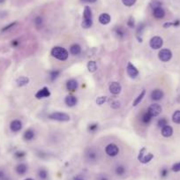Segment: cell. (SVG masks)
<instances>
[{
    "label": "cell",
    "instance_id": "obj_1",
    "mask_svg": "<svg viewBox=\"0 0 180 180\" xmlns=\"http://www.w3.org/2000/svg\"><path fill=\"white\" fill-rule=\"evenodd\" d=\"M51 55L58 59V60H61V61H65V60H66L68 58V51L62 48V47H59V46H57V47H54L52 50H51Z\"/></svg>",
    "mask_w": 180,
    "mask_h": 180
},
{
    "label": "cell",
    "instance_id": "obj_2",
    "mask_svg": "<svg viewBox=\"0 0 180 180\" xmlns=\"http://www.w3.org/2000/svg\"><path fill=\"white\" fill-rule=\"evenodd\" d=\"M83 17H84V20L81 23L82 27L83 28L91 27V26L93 24V20H92V12H91V9H90L89 6L85 7L84 13H83Z\"/></svg>",
    "mask_w": 180,
    "mask_h": 180
},
{
    "label": "cell",
    "instance_id": "obj_3",
    "mask_svg": "<svg viewBox=\"0 0 180 180\" xmlns=\"http://www.w3.org/2000/svg\"><path fill=\"white\" fill-rule=\"evenodd\" d=\"M49 117L52 120H56V121H59V122H67L70 121V118H71L69 115L63 112H53L49 116Z\"/></svg>",
    "mask_w": 180,
    "mask_h": 180
},
{
    "label": "cell",
    "instance_id": "obj_4",
    "mask_svg": "<svg viewBox=\"0 0 180 180\" xmlns=\"http://www.w3.org/2000/svg\"><path fill=\"white\" fill-rule=\"evenodd\" d=\"M158 57L162 62H168L172 57V52L169 49H163L159 51Z\"/></svg>",
    "mask_w": 180,
    "mask_h": 180
},
{
    "label": "cell",
    "instance_id": "obj_5",
    "mask_svg": "<svg viewBox=\"0 0 180 180\" xmlns=\"http://www.w3.org/2000/svg\"><path fill=\"white\" fill-rule=\"evenodd\" d=\"M163 44V41L160 36H154V37L151 38V40H150V42H149L150 47H151L152 49H154V50L161 49Z\"/></svg>",
    "mask_w": 180,
    "mask_h": 180
},
{
    "label": "cell",
    "instance_id": "obj_6",
    "mask_svg": "<svg viewBox=\"0 0 180 180\" xmlns=\"http://www.w3.org/2000/svg\"><path fill=\"white\" fill-rule=\"evenodd\" d=\"M105 152L110 156H116L119 153V149L116 144H109L105 148Z\"/></svg>",
    "mask_w": 180,
    "mask_h": 180
},
{
    "label": "cell",
    "instance_id": "obj_7",
    "mask_svg": "<svg viewBox=\"0 0 180 180\" xmlns=\"http://www.w3.org/2000/svg\"><path fill=\"white\" fill-rule=\"evenodd\" d=\"M147 111L152 117H157L162 112V107L159 104H157V103H154V104L149 106Z\"/></svg>",
    "mask_w": 180,
    "mask_h": 180
},
{
    "label": "cell",
    "instance_id": "obj_8",
    "mask_svg": "<svg viewBox=\"0 0 180 180\" xmlns=\"http://www.w3.org/2000/svg\"><path fill=\"white\" fill-rule=\"evenodd\" d=\"M126 71H127V74L131 77V78H136L138 75H139V71L138 69L132 64V63H128L127 65V68H126Z\"/></svg>",
    "mask_w": 180,
    "mask_h": 180
},
{
    "label": "cell",
    "instance_id": "obj_9",
    "mask_svg": "<svg viewBox=\"0 0 180 180\" xmlns=\"http://www.w3.org/2000/svg\"><path fill=\"white\" fill-rule=\"evenodd\" d=\"M86 157L88 161H96L98 158V153L94 148H88L86 152Z\"/></svg>",
    "mask_w": 180,
    "mask_h": 180
},
{
    "label": "cell",
    "instance_id": "obj_10",
    "mask_svg": "<svg viewBox=\"0 0 180 180\" xmlns=\"http://www.w3.org/2000/svg\"><path fill=\"white\" fill-rule=\"evenodd\" d=\"M50 96V92L48 87H43L42 89H40L39 91L36 94V97L37 99H43V98H46V97H49Z\"/></svg>",
    "mask_w": 180,
    "mask_h": 180
},
{
    "label": "cell",
    "instance_id": "obj_11",
    "mask_svg": "<svg viewBox=\"0 0 180 180\" xmlns=\"http://www.w3.org/2000/svg\"><path fill=\"white\" fill-rule=\"evenodd\" d=\"M122 90V87L118 82H112L110 85V91L113 95H118Z\"/></svg>",
    "mask_w": 180,
    "mask_h": 180
},
{
    "label": "cell",
    "instance_id": "obj_12",
    "mask_svg": "<svg viewBox=\"0 0 180 180\" xmlns=\"http://www.w3.org/2000/svg\"><path fill=\"white\" fill-rule=\"evenodd\" d=\"M10 128H11V130H12L13 133H17V132H19V131L21 130V128H22V123L20 121V120H18V119L13 120V122L11 123V125H10Z\"/></svg>",
    "mask_w": 180,
    "mask_h": 180
},
{
    "label": "cell",
    "instance_id": "obj_13",
    "mask_svg": "<svg viewBox=\"0 0 180 180\" xmlns=\"http://www.w3.org/2000/svg\"><path fill=\"white\" fill-rule=\"evenodd\" d=\"M163 97V92L160 89H155L151 93V99L154 101H159Z\"/></svg>",
    "mask_w": 180,
    "mask_h": 180
},
{
    "label": "cell",
    "instance_id": "obj_14",
    "mask_svg": "<svg viewBox=\"0 0 180 180\" xmlns=\"http://www.w3.org/2000/svg\"><path fill=\"white\" fill-rule=\"evenodd\" d=\"M77 87H78V82H77L76 80L72 79V80L67 81L66 88L69 90V91H75V90L77 89Z\"/></svg>",
    "mask_w": 180,
    "mask_h": 180
},
{
    "label": "cell",
    "instance_id": "obj_15",
    "mask_svg": "<svg viewBox=\"0 0 180 180\" xmlns=\"http://www.w3.org/2000/svg\"><path fill=\"white\" fill-rule=\"evenodd\" d=\"M65 102L67 106L69 107H73L77 103V98L73 96H67L65 99Z\"/></svg>",
    "mask_w": 180,
    "mask_h": 180
},
{
    "label": "cell",
    "instance_id": "obj_16",
    "mask_svg": "<svg viewBox=\"0 0 180 180\" xmlns=\"http://www.w3.org/2000/svg\"><path fill=\"white\" fill-rule=\"evenodd\" d=\"M172 134H173V129H172L171 126H164V127L162 128V135H163V137L168 138V137H170Z\"/></svg>",
    "mask_w": 180,
    "mask_h": 180
},
{
    "label": "cell",
    "instance_id": "obj_17",
    "mask_svg": "<svg viewBox=\"0 0 180 180\" xmlns=\"http://www.w3.org/2000/svg\"><path fill=\"white\" fill-rule=\"evenodd\" d=\"M15 170H16L17 174L22 176V175H24V174L27 171V166L25 163H20V164H18V165L16 166V169H15Z\"/></svg>",
    "mask_w": 180,
    "mask_h": 180
},
{
    "label": "cell",
    "instance_id": "obj_18",
    "mask_svg": "<svg viewBox=\"0 0 180 180\" xmlns=\"http://www.w3.org/2000/svg\"><path fill=\"white\" fill-rule=\"evenodd\" d=\"M115 33L117 35V36L120 39H123L126 36V30L123 27L119 26L115 29Z\"/></svg>",
    "mask_w": 180,
    "mask_h": 180
},
{
    "label": "cell",
    "instance_id": "obj_19",
    "mask_svg": "<svg viewBox=\"0 0 180 180\" xmlns=\"http://www.w3.org/2000/svg\"><path fill=\"white\" fill-rule=\"evenodd\" d=\"M99 21L103 25H107L110 22V16L108 13H103L99 16Z\"/></svg>",
    "mask_w": 180,
    "mask_h": 180
},
{
    "label": "cell",
    "instance_id": "obj_20",
    "mask_svg": "<svg viewBox=\"0 0 180 180\" xmlns=\"http://www.w3.org/2000/svg\"><path fill=\"white\" fill-rule=\"evenodd\" d=\"M153 14L156 19H163L165 16V11L162 7H158L154 10Z\"/></svg>",
    "mask_w": 180,
    "mask_h": 180
},
{
    "label": "cell",
    "instance_id": "obj_21",
    "mask_svg": "<svg viewBox=\"0 0 180 180\" xmlns=\"http://www.w3.org/2000/svg\"><path fill=\"white\" fill-rule=\"evenodd\" d=\"M28 82H29V79L27 77H25V76H21V77H20L16 80V83H17L18 87L26 86V85L28 84Z\"/></svg>",
    "mask_w": 180,
    "mask_h": 180
},
{
    "label": "cell",
    "instance_id": "obj_22",
    "mask_svg": "<svg viewBox=\"0 0 180 180\" xmlns=\"http://www.w3.org/2000/svg\"><path fill=\"white\" fill-rule=\"evenodd\" d=\"M23 137L26 140H32L35 138V132L32 129H28L24 133Z\"/></svg>",
    "mask_w": 180,
    "mask_h": 180
},
{
    "label": "cell",
    "instance_id": "obj_23",
    "mask_svg": "<svg viewBox=\"0 0 180 180\" xmlns=\"http://www.w3.org/2000/svg\"><path fill=\"white\" fill-rule=\"evenodd\" d=\"M37 176H38L40 180H46L48 178V177H49V173H48V171L45 169L42 168V169H39Z\"/></svg>",
    "mask_w": 180,
    "mask_h": 180
},
{
    "label": "cell",
    "instance_id": "obj_24",
    "mask_svg": "<svg viewBox=\"0 0 180 180\" xmlns=\"http://www.w3.org/2000/svg\"><path fill=\"white\" fill-rule=\"evenodd\" d=\"M152 117H153L148 113V111H146V112L143 114V116H142V117H141V120H142V122H143L144 124L147 125V124H149L150 122H151Z\"/></svg>",
    "mask_w": 180,
    "mask_h": 180
},
{
    "label": "cell",
    "instance_id": "obj_25",
    "mask_svg": "<svg viewBox=\"0 0 180 180\" xmlns=\"http://www.w3.org/2000/svg\"><path fill=\"white\" fill-rule=\"evenodd\" d=\"M81 51V48L79 44H73L71 47H70V52L73 54V55H79Z\"/></svg>",
    "mask_w": 180,
    "mask_h": 180
},
{
    "label": "cell",
    "instance_id": "obj_26",
    "mask_svg": "<svg viewBox=\"0 0 180 180\" xmlns=\"http://www.w3.org/2000/svg\"><path fill=\"white\" fill-rule=\"evenodd\" d=\"M154 158V156L152 154H147V155H144L139 161L142 163H147L151 161L152 159Z\"/></svg>",
    "mask_w": 180,
    "mask_h": 180
},
{
    "label": "cell",
    "instance_id": "obj_27",
    "mask_svg": "<svg viewBox=\"0 0 180 180\" xmlns=\"http://www.w3.org/2000/svg\"><path fill=\"white\" fill-rule=\"evenodd\" d=\"M87 69L90 73H95L97 69L96 63L95 61H89L87 63Z\"/></svg>",
    "mask_w": 180,
    "mask_h": 180
},
{
    "label": "cell",
    "instance_id": "obj_28",
    "mask_svg": "<svg viewBox=\"0 0 180 180\" xmlns=\"http://www.w3.org/2000/svg\"><path fill=\"white\" fill-rule=\"evenodd\" d=\"M115 173L117 176H123L126 173V168L123 165H118L115 169Z\"/></svg>",
    "mask_w": 180,
    "mask_h": 180
},
{
    "label": "cell",
    "instance_id": "obj_29",
    "mask_svg": "<svg viewBox=\"0 0 180 180\" xmlns=\"http://www.w3.org/2000/svg\"><path fill=\"white\" fill-rule=\"evenodd\" d=\"M60 73H61V72H60L59 70H57V69L50 71V80H51V81L55 80L60 75Z\"/></svg>",
    "mask_w": 180,
    "mask_h": 180
},
{
    "label": "cell",
    "instance_id": "obj_30",
    "mask_svg": "<svg viewBox=\"0 0 180 180\" xmlns=\"http://www.w3.org/2000/svg\"><path fill=\"white\" fill-rule=\"evenodd\" d=\"M145 95H146V90H142L141 91V93L139 95V96L135 99V101L133 102V106H137L141 101H142V99H143V97L145 96Z\"/></svg>",
    "mask_w": 180,
    "mask_h": 180
},
{
    "label": "cell",
    "instance_id": "obj_31",
    "mask_svg": "<svg viewBox=\"0 0 180 180\" xmlns=\"http://www.w3.org/2000/svg\"><path fill=\"white\" fill-rule=\"evenodd\" d=\"M172 121L175 124H180V110H177L172 115Z\"/></svg>",
    "mask_w": 180,
    "mask_h": 180
},
{
    "label": "cell",
    "instance_id": "obj_32",
    "mask_svg": "<svg viewBox=\"0 0 180 180\" xmlns=\"http://www.w3.org/2000/svg\"><path fill=\"white\" fill-rule=\"evenodd\" d=\"M150 6L153 10L158 8V7H162V3L159 1V0H152L151 3H150Z\"/></svg>",
    "mask_w": 180,
    "mask_h": 180
},
{
    "label": "cell",
    "instance_id": "obj_33",
    "mask_svg": "<svg viewBox=\"0 0 180 180\" xmlns=\"http://www.w3.org/2000/svg\"><path fill=\"white\" fill-rule=\"evenodd\" d=\"M157 126L158 127H164L166 126H168V121H167V119L164 118V117H162L158 120V122H157Z\"/></svg>",
    "mask_w": 180,
    "mask_h": 180
},
{
    "label": "cell",
    "instance_id": "obj_34",
    "mask_svg": "<svg viewBox=\"0 0 180 180\" xmlns=\"http://www.w3.org/2000/svg\"><path fill=\"white\" fill-rule=\"evenodd\" d=\"M98 129V125L94 123V124H90L88 126H87V130L89 133H96V131Z\"/></svg>",
    "mask_w": 180,
    "mask_h": 180
},
{
    "label": "cell",
    "instance_id": "obj_35",
    "mask_svg": "<svg viewBox=\"0 0 180 180\" xmlns=\"http://www.w3.org/2000/svg\"><path fill=\"white\" fill-rule=\"evenodd\" d=\"M122 2L126 6H132L135 4L136 0H122Z\"/></svg>",
    "mask_w": 180,
    "mask_h": 180
},
{
    "label": "cell",
    "instance_id": "obj_36",
    "mask_svg": "<svg viewBox=\"0 0 180 180\" xmlns=\"http://www.w3.org/2000/svg\"><path fill=\"white\" fill-rule=\"evenodd\" d=\"M107 100V97L106 96H99L97 99H96V103L98 105H103Z\"/></svg>",
    "mask_w": 180,
    "mask_h": 180
},
{
    "label": "cell",
    "instance_id": "obj_37",
    "mask_svg": "<svg viewBox=\"0 0 180 180\" xmlns=\"http://www.w3.org/2000/svg\"><path fill=\"white\" fill-rule=\"evenodd\" d=\"M35 24L37 27H40L43 26V19L41 17H36L35 20Z\"/></svg>",
    "mask_w": 180,
    "mask_h": 180
},
{
    "label": "cell",
    "instance_id": "obj_38",
    "mask_svg": "<svg viewBox=\"0 0 180 180\" xmlns=\"http://www.w3.org/2000/svg\"><path fill=\"white\" fill-rule=\"evenodd\" d=\"M16 25H17V22H13V23H11L10 25H8V26H6V27H3V28L1 29V32H5V31H7L8 29H10V28L13 27H14V26H16Z\"/></svg>",
    "mask_w": 180,
    "mask_h": 180
},
{
    "label": "cell",
    "instance_id": "obj_39",
    "mask_svg": "<svg viewBox=\"0 0 180 180\" xmlns=\"http://www.w3.org/2000/svg\"><path fill=\"white\" fill-rule=\"evenodd\" d=\"M171 170H172V171H174V172H178V171H180V162L175 163V164L172 166Z\"/></svg>",
    "mask_w": 180,
    "mask_h": 180
},
{
    "label": "cell",
    "instance_id": "obj_40",
    "mask_svg": "<svg viewBox=\"0 0 180 180\" xmlns=\"http://www.w3.org/2000/svg\"><path fill=\"white\" fill-rule=\"evenodd\" d=\"M145 28V25L144 24H141L140 26H139V27L137 28V36H141L142 35V32Z\"/></svg>",
    "mask_w": 180,
    "mask_h": 180
},
{
    "label": "cell",
    "instance_id": "obj_41",
    "mask_svg": "<svg viewBox=\"0 0 180 180\" xmlns=\"http://www.w3.org/2000/svg\"><path fill=\"white\" fill-rule=\"evenodd\" d=\"M127 25H128V27H134L135 22H134V19H133V17H130V19L128 20Z\"/></svg>",
    "mask_w": 180,
    "mask_h": 180
},
{
    "label": "cell",
    "instance_id": "obj_42",
    "mask_svg": "<svg viewBox=\"0 0 180 180\" xmlns=\"http://www.w3.org/2000/svg\"><path fill=\"white\" fill-rule=\"evenodd\" d=\"M26 156V154L24 153V152H21V151H19V152H16L15 154H14V156L16 157V158H22V157H24Z\"/></svg>",
    "mask_w": 180,
    "mask_h": 180
},
{
    "label": "cell",
    "instance_id": "obj_43",
    "mask_svg": "<svg viewBox=\"0 0 180 180\" xmlns=\"http://www.w3.org/2000/svg\"><path fill=\"white\" fill-rule=\"evenodd\" d=\"M119 107H120V103H119L118 101L113 102V103H111V108H112V109H115V110H117V109H118Z\"/></svg>",
    "mask_w": 180,
    "mask_h": 180
},
{
    "label": "cell",
    "instance_id": "obj_44",
    "mask_svg": "<svg viewBox=\"0 0 180 180\" xmlns=\"http://www.w3.org/2000/svg\"><path fill=\"white\" fill-rule=\"evenodd\" d=\"M168 170L167 169H165V168H163L162 170H161V177H166L167 176H168Z\"/></svg>",
    "mask_w": 180,
    "mask_h": 180
},
{
    "label": "cell",
    "instance_id": "obj_45",
    "mask_svg": "<svg viewBox=\"0 0 180 180\" xmlns=\"http://www.w3.org/2000/svg\"><path fill=\"white\" fill-rule=\"evenodd\" d=\"M6 177V176L5 172H4L3 170H0V180H3Z\"/></svg>",
    "mask_w": 180,
    "mask_h": 180
},
{
    "label": "cell",
    "instance_id": "obj_46",
    "mask_svg": "<svg viewBox=\"0 0 180 180\" xmlns=\"http://www.w3.org/2000/svg\"><path fill=\"white\" fill-rule=\"evenodd\" d=\"M80 1L83 3H95L97 0H80Z\"/></svg>",
    "mask_w": 180,
    "mask_h": 180
},
{
    "label": "cell",
    "instance_id": "obj_47",
    "mask_svg": "<svg viewBox=\"0 0 180 180\" xmlns=\"http://www.w3.org/2000/svg\"><path fill=\"white\" fill-rule=\"evenodd\" d=\"M171 26H173V22H167V23H165V24L163 25V27L167 28V27H171Z\"/></svg>",
    "mask_w": 180,
    "mask_h": 180
},
{
    "label": "cell",
    "instance_id": "obj_48",
    "mask_svg": "<svg viewBox=\"0 0 180 180\" xmlns=\"http://www.w3.org/2000/svg\"><path fill=\"white\" fill-rule=\"evenodd\" d=\"M18 44H19V42H18L17 40H14V41H13V43H12V45H13V47H16Z\"/></svg>",
    "mask_w": 180,
    "mask_h": 180
},
{
    "label": "cell",
    "instance_id": "obj_49",
    "mask_svg": "<svg viewBox=\"0 0 180 180\" xmlns=\"http://www.w3.org/2000/svg\"><path fill=\"white\" fill-rule=\"evenodd\" d=\"M73 180H84V179L81 177H73Z\"/></svg>",
    "mask_w": 180,
    "mask_h": 180
},
{
    "label": "cell",
    "instance_id": "obj_50",
    "mask_svg": "<svg viewBox=\"0 0 180 180\" xmlns=\"http://www.w3.org/2000/svg\"><path fill=\"white\" fill-rule=\"evenodd\" d=\"M99 180H108V178H107L106 177L103 176V177H99Z\"/></svg>",
    "mask_w": 180,
    "mask_h": 180
},
{
    "label": "cell",
    "instance_id": "obj_51",
    "mask_svg": "<svg viewBox=\"0 0 180 180\" xmlns=\"http://www.w3.org/2000/svg\"><path fill=\"white\" fill-rule=\"evenodd\" d=\"M6 1V0H0V4H2V3H4Z\"/></svg>",
    "mask_w": 180,
    "mask_h": 180
},
{
    "label": "cell",
    "instance_id": "obj_52",
    "mask_svg": "<svg viewBox=\"0 0 180 180\" xmlns=\"http://www.w3.org/2000/svg\"><path fill=\"white\" fill-rule=\"evenodd\" d=\"M3 180H10V178H8V177H6Z\"/></svg>",
    "mask_w": 180,
    "mask_h": 180
},
{
    "label": "cell",
    "instance_id": "obj_53",
    "mask_svg": "<svg viewBox=\"0 0 180 180\" xmlns=\"http://www.w3.org/2000/svg\"><path fill=\"white\" fill-rule=\"evenodd\" d=\"M25 180H34L33 178H26Z\"/></svg>",
    "mask_w": 180,
    "mask_h": 180
}]
</instances>
